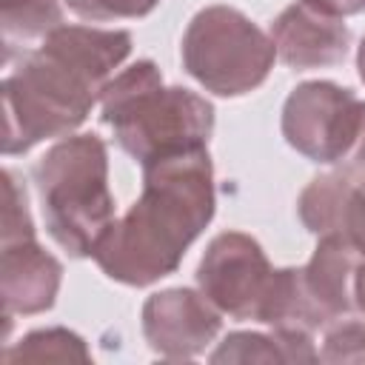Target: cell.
I'll return each instance as SVG.
<instances>
[{"instance_id":"9c48e42d","label":"cell","mask_w":365,"mask_h":365,"mask_svg":"<svg viewBox=\"0 0 365 365\" xmlns=\"http://www.w3.org/2000/svg\"><path fill=\"white\" fill-rule=\"evenodd\" d=\"M277 57L297 71L325 68L345 60L351 31L345 20L314 0H297L271 23Z\"/></svg>"},{"instance_id":"d6986e66","label":"cell","mask_w":365,"mask_h":365,"mask_svg":"<svg viewBox=\"0 0 365 365\" xmlns=\"http://www.w3.org/2000/svg\"><path fill=\"white\" fill-rule=\"evenodd\" d=\"M68 9L91 23L106 20H137L160 6V0H66Z\"/></svg>"},{"instance_id":"7a4b0ae2","label":"cell","mask_w":365,"mask_h":365,"mask_svg":"<svg viewBox=\"0 0 365 365\" xmlns=\"http://www.w3.org/2000/svg\"><path fill=\"white\" fill-rule=\"evenodd\" d=\"M214 205V165L205 148L145 163L140 200L106 228L91 257L108 279L145 288L180 268Z\"/></svg>"},{"instance_id":"ac0fdd59","label":"cell","mask_w":365,"mask_h":365,"mask_svg":"<svg viewBox=\"0 0 365 365\" xmlns=\"http://www.w3.org/2000/svg\"><path fill=\"white\" fill-rule=\"evenodd\" d=\"M20 240H34V222H31V214H29L26 188L6 168L3 171V231H0V245L20 242Z\"/></svg>"},{"instance_id":"ba28073f","label":"cell","mask_w":365,"mask_h":365,"mask_svg":"<svg viewBox=\"0 0 365 365\" xmlns=\"http://www.w3.org/2000/svg\"><path fill=\"white\" fill-rule=\"evenodd\" d=\"M222 314L194 288H165L143 305V336L154 354L180 362L200 356L220 334Z\"/></svg>"},{"instance_id":"e0dca14e","label":"cell","mask_w":365,"mask_h":365,"mask_svg":"<svg viewBox=\"0 0 365 365\" xmlns=\"http://www.w3.org/2000/svg\"><path fill=\"white\" fill-rule=\"evenodd\" d=\"M322 362H365V314L362 317H339L328 325L322 348Z\"/></svg>"},{"instance_id":"7402d4cb","label":"cell","mask_w":365,"mask_h":365,"mask_svg":"<svg viewBox=\"0 0 365 365\" xmlns=\"http://www.w3.org/2000/svg\"><path fill=\"white\" fill-rule=\"evenodd\" d=\"M354 305L359 314H365V251H362L356 274H354Z\"/></svg>"},{"instance_id":"ffe728a7","label":"cell","mask_w":365,"mask_h":365,"mask_svg":"<svg viewBox=\"0 0 365 365\" xmlns=\"http://www.w3.org/2000/svg\"><path fill=\"white\" fill-rule=\"evenodd\" d=\"M339 174H345L354 182H365V100H362V111H359V125L354 134V143L348 148V154L339 160Z\"/></svg>"},{"instance_id":"44dd1931","label":"cell","mask_w":365,"mask_h":365,"mask_svg":"<svg viewBox=\"0 0 365 365\" xmlns=\"http://www.w3.org/2000/svg\"><path fill=\"white\" fill-rule=\"evenodd\" d=\"M314 3L325 6L328 11H334V14H339V17H345V14H359V11H365V0H314Z\"/></svg>"},{"instance_id":"5bb4252c","label":"cell","mask_w":365,"mask_h":365,"mask_svg":"<svg viewBox=\"0 0 365 365\" xmlns=\"http://www.w3.org/2000/svg\"><path fill=\"white\" fill-rule=\"evenodd\" d=\"M6 365L23 362H91L86 339L68 328H40L3 351Z\"/></svg>"},{"instance_id":"9a60e30c","label":"cell","mask_w":365,"mask_h":365,"mask_svg":"<svg viewBox=\"0 0 365 365\" xmlns=\"http://www.w3.org/2000/svg\"><path fill=\"white\" fill-rule=\"evenodd\" d=\"M0 26L9 54L14 46L43 40L57 26H63V6L60 0H3Z\"/></svg>"},{"instance_id":"5b68a950","label":"cell","mask_w":365,"mask_h":365,"mask_svg":"<svg viewBox=\"0 0 365 365\" xmlns=\"http://www.w3.org/2000/svg\"><path fill=\"white\" fill-rule=\"evenodd\" d=\"M182 68L217 97H242L259 88L277 60L271 34L231 6L200 9L180 46Z\"/></svg>"},{"instance_id":"3957f363","label":"cell","mask_w":365,"mask_h":365,"mask_svg":"<svg viewBox=\"0 0 365 365\" xmlns=\"http://www.w3.org/2000/svg\"><path fill=\"white\" fill-rule=\"evenodd\" d=\"M100 120L114 131L117 145L145 165L205 148L214 131V106L191 88L165 86L151 60H137L103 88Z\"/></svg>"},{"instance_id":"30bf717a","label":"cell","mask_w":365,"mask_h":365,"mask_svg":"<svg viewBox=\"0 0 365 365\" xmlns=\"http://www.w3.org/2000/svg\"><path fill=\"white\" fill-rule=\"evenodd\" d=\"M60 282L63 265L37 237L0 245V297L6 319L48 311L60 294Z\"/></svg>"},{"instance_id":"603a6c76","label":"cell","mask_w":365,"mask_h":365,"mask_svg":"<svg viewBox=\"0 0 365 365\" xmlns=\"http://www.w3.org/2000/svg\"><path fill=\"white\" fill-rule=\"evenodd\" d=\"M356 71H359V80L365 83V37L359 40V48H356Z\"/></svg>"},{"instance_id":"4fadbf2b","label":"cell","mask_w":365,"mask_h":365,"mask_svg":"<svg viewBox=\"0 0 365 365\" xmlns=\"http://www.w3.org/2000/svg\"><path fill=\"white\" fill-rule=\"evenodd\" d=\"M254 322L279 331H308V334L331 325V319L314 299L302 268H277L271 274Z\"/></svg>"},{"instance_id":"8992f818","label":"cell","mask_w":365,"mask_h":365,"mask_svg":"<svg viewBox=\"0 0 365 365\" xmlns=\"http://www.w3.org/2000/svg\"><path fill=\"white\" fill-rule=\"evenodd\" d=\"M362 100L351 88L331 80L299 83L282 106V137L305 160L319 165H339L348 154Z\"/></svg>"},{"instance_id":"52a82bcc","label":"cell","mask_w":365,"mask_h":365,"mask_svg":"<svg viewBox=\"0 0 365 365\" xmlns=\"http://www.w3.org/2000/svg\"><path fill=\"white\" fill-rule=\"evenodd\" d=\"M271 274L274 268L251 234L222 231L208 242L197 265V285L220 314L257 319Z\"/></svg>"},{"instance_id":"8fae6325","label":"cell","mask_w":365,"mask_h":365,"mask_svg":"<svg viewBox=\"0 0 365 365\" xmlns=\"http://www.w3.org/2000/svg\"><path fill=\"white\" fill-rule=\"evenodd\" d=\"M297 214L314 237H345L365 251V191L345 174L314 177L297 200Z\"/></svg>"},{"instance_id":"7c38bea8","label":"cell","mask_w":365,"mask_h":365,"mask_svg":"<svg viewBox=\"0 0 365 365\" xmlns=\"http://www.w3.org/2000/svg\"><path fill=\"white\" fill-rule=\"evenodd\" d=\"M362 251L345 240V237H319L308 265L302 268L305 282L325 311V317L334 322L351 311L354 305V274L359 265Z\"/></svg>"},{"instance_id":"cb8c5ba5","label":"cell","mask_w":365,"mask_h":365,"mask_svg":"<svg viewBox=\"0 0 365 365\" xmlns=\"http://www.w3.org/2000/svg\"><path fill=\"white\" fill-rule=\"evenodd\" d=\"M362 191H365V182H362Z\"/></svg>"},{"instance_id":"277c9868","label":"cell","mask_w":365,"mask_h":365,"mask_svg":"<svg viewBox=\"0 0 365 365\" xmlns=\"http://www.w3.org/2000/svg\"><path fill=\"white\" fill-rule=\"evenodd\" d=\"M40 211L51 240L68 257H91L114 222L108 151L97 134H68L34 165Z\"/></svg>"},{"instance_id":"2e32d148","label":"cell","mask_w":365,"mask_h":365,"mask_svg":"<svg viewBox=\"0 0 365 365\" xmlns=\"http://www.w3.org/2000/svg\"><path fill=\"white\" fill-rule=\"evenodd\" d=\"M211 362H285V354L274 331L271 334L234 331L211 354Z\"/></svg>"},{"instance_id":"6da1fadb","label":"cell","mask_w":365,"mask_h":365,"mask_svg":"<svg viewBox=\"0 0 365 365\" xmlns=\"http://www.w3.org/2000/svg\"><path fill=\"white\" fill-rule=\"evenodd\" d=\"M131 54L123 29L57 26L3 80V154H26L51 137L80 128Z\"/></svg>"}]
</instances>
